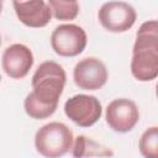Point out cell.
<instances>
[{"label":"cell","mask_w":158,"mask_h":158,"mask_svg":"<svg viewBox=\"0 0 158 158\" xmlns=\"http://www.w3.org/2000/svg\"><path fill=\"white\" fill-rule=\"evenodd\" d=\"M64 112L75 125L80 127H90L101 117L102 107L99 99L95 96L78 94L65 101Z\"/></svg>","instance_id":"5b68a950"},{"label":"cell","mask_w":158,"mask_h":158,"mask_svg":"<svg viewBox=\"0 0 158 158\" xmlns=\"http://www.w3.org/2000/svg\"><path fill=\"white\" fill-rule=\"evenodd\" d=\"M33 65L31 49L22 43L9 46L2 54V69L12 79H22Z\"/></svg>","instance_id":"9c48e42d"},{"label":"cell","mask_w":158,"mask_h":158,"mask_svg":"<svg viewBox=\"0 0 158 158\" xmlns=\"http://www.w3.org/2000/svg\"><path fill=\"white\" fill-rule=\"evenodd\" d=\"M73 132L62 122H49L43 125L35 136V146L40 154L48 158H57L73 146Z\"/></svg>","instance_id":"3957f363"},{"label":"cell","mask_w":158,"mask_h":158,"mask_svg":"<svg viewBox=\"0 0 158 158\" xmlns=\"http://www.w3.org/2000/svg\"><path fill=\"white\" fill-rule=\"evenodd\" d=\"M138 147H139L142 156L144 157L156 158L158 156V128L157 126L149 127L142 133Z\"/></svg>","instance_id":"4fadbf2b"},{"label":"cell","mask_w":158,"mask_h":158,"mask_svg":"<svg viewBox=\"0 0 158 158\" xmlns=\"http://www.w3.org/2000/svg\"><path fill=\"white\" fill-rule=\"evenodd\" d=\"M98 16L101 26L115 33L126 32L135 25L137 19L136 10L123 1H109L102 4Z\"/></svg>","instance_id":"8992f818"},{"label":"cell","mask_w":158,"mask_h":158,"mask_svg":"<svg viewBox=\"0 0 158 158\" xmlns=\"http://www.w3.org/2000/svg\"><path fill=\"white\" fill-rule=\"evenodd\" d=\"M105 118L110 128L118 133L130 132L139 120L137 105L130 99L112 100L105 112Z\"/></svg>","instance_id":"ba28073f"},{"label":"cell","mask_w":158,"mask_h":158,"mask_svg":"<svg viewBox=\"0 0 158 158\" xmlns=\"http://www.w3.org/2000/svg\"><path fill=\"white\" fill-rule=\"evenodd\" d=\"M0 44H1V38H0Z\"/></svg>","instance_id":"9a60e30c"},{"label":"cell","mask_w":158,"mask_h":158,"mask_svg":"<svg viewBox=\"0 0 158 158\" xmlns=\"http://www.w3.org/2000/svg\"><path fill=\"white\" fill-rule=\"evenodd\" d=\"M65 81L67 74L62 65L53 60L41 63L32 77L33 90L23 102L26 114L35 120L52 116L57 110Z\"/></svg>","instance_id":"6da1fadb"},{"label":"cell","mask_w":158,"mask_h":158,"mask_svg":"<svg viewBox=\"0 0 158 158\" xmlns=\"http://www.w3.org/2000/svg\"><path fill=\"white\" fill-rule=\"evenodd\" d=\"M52 15L57 20L70 21L74 20L79 14L78 0H48Z\"/></svg>","instance_id":"7c38bea8"},{"label":"cell","mask_w":158,"mask_h":158,"mask_svg":"<svg viewBox=\"0 0 158 158\" xmlns=\"http://www.w3.org/2000/svg\"><path fill=\"white\" fill-rule=\"evenodd\" d=\"M0 80H1V77H0Z\"/></svg>","instance_id":"2e32d148"},{"label":"cell","mask_w":158,"mask_h":158,"mask_svg":"<svg viewBox=\"0 0 158 158\" xmlns=\"http://www.w3.org/2000/svg\"><path fill=\"white\" fill-rule=\"evenodd\" d=\"M2 2H4V0H0V14L2 11Z\"/></svg>","instance_id":"5bb4252c"},{"label":"cell","mask_w":158,"mask_h":158,"mask_svg":"<svg viewBox=\"0 0 158 158\" xmlns=\"http://www.w3.org/2000/svg\"><path fill=\"white\" fill-rule=\"evenodd\" d=\"M114 153L107 149L106 147L89 139L85 136H78L74 147H73V156L74 157H90V156H112Z\"/></svg>","instance_id":"8fae6325"},{"label":"cell","mask_w":158,"mask_h":158,"mask_svg":"<svg viewBox=\"0 0 158 158\" xmlns=\"http://www.w3.org/2000/svg\"><path fill=\"white\" fill-rule=\"evenodd\" d=\"M107 69L105 64L95 58L88 57L79 60L73 70L75 85L83 90H99L107 81Z\"/></svg>","instance_id":"52a82bcc"},{"label":"cell","mask_w":158,"mask_h":158,"mask_svg":"<svg viewBox=\"0 0 158 158\" xmlns=\"http://www.w3.org/2000/svg\"><path fill=\"white\" fill-rule=\"evenodd\" d=\"M131 73L139 81H151L158 75V23L146 21L136 33Z\"/></svg>","instance_id":"7a4b0ae2"},{"label":"cell","mask_w":158,"mask_h":158,"mask_svg":"<svg viewBox=\"0 0 158 158\" xmlns=\"http://www.w3.org/2000/svg\"><path fill=\"white\" fill-rule=\"evenodd\" d=\"M86 43V32L74 23L59 25L51 35L52 49L62 57H75L80 54L85 49Z\"/></svg>","instance_id":"277c9868"},{"label":"cell","mask_w":158,"mask_h":158,"mask_svg":"<svg viewBox=\"0 0 158 158\" xmlns=\"http://www.w3.org/2000/svg\"><path fill=\"white\" fill-rule=\"evenodd\" d=\"M12 5L17 19L27 27H44L51 21L52 11L44 0H12Z\"/></svg>","instance_id":"30bf717a"}]
</instances>
